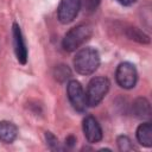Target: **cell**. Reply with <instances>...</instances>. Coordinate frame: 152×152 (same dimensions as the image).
Returning <instances> with one entry per match:
<instances>
[{"label": "cell", "instance_id": "cell-1", "mask_svg": "<svg viewBox=\"0 0 152 152\" xmlns=\"http://www.w3.org/2000/svg\"><path fill=\"white\" fill-rule=\"evenodd\" d=\"M100 65V55L93 48H84L80 50L74 58V66L81 75L93 74Z\"/></svg>", "mask_w": 152, "mask_h": 152}, {"label": "cell", "instance_id": "cell-2", "mask_svg": "<svg viewBox=\"0 0 152 152\" xmlns=\"http://www.w3.org/2000/svg\"><path fill=\"white\" fill-rule=\"evenodd\" d=\"M91 27L87 24H81L72 27L63 38L62 45L65 51L72 52L76 51L80 46H82L90 37H91Z\"/></svg>", "mask_w": 152, "mask_h": 152}, {"label": "cell", "instance_id": "cell-3", "mask_svg": "<svg viewBox=\"0 0 152 152\" xmlns=\"http://www.w3.org/2000/svg\"><path fill=\"white\" fill-rule=\"evenodd\" d=\"M109 81L106 77H94L90 80L86 91V101L88 107L97 106L109 90Z\"/></svg>", "mask_w": 152, "mask_h": 152}, {"label": "cell", "instance_id": "cell-4", "mask_svg": "<svg viewBox=\"0 0 152 152\" xmlns=\"http://www.w3.org/2000/svg\"><path fill=\"white\" fill-rule=\"evenodd\" d=\"M115 78L118 84L124 89H131L135 86L138 80V72L135 66L132 63L124 62L121 63L115 72Z\"/></svg>", "mask_w": 152, "mask_h": 152}, {"label": "cell", "instance_id": "cell-5", "mask_svg": "<svg viewBox=\"0 0 152 152\" xmlns=\"http://www.w3.org/2000/svg\"><path fill=\"white\" fill-rule=\"evenodd\" d=\"M68 97L72 107L77 112H84L87 109V101H86V93L81 86V83L76 80H71L66 87Z\"/></svg>", "mask_w": 152, "mask_h": 152}, {"label": "cell", "instance_id": "cell-6", "mask_svg": "<svg viewBox=\"0 0 152 152\" xmlns=\"http://www.w3.org/2000/svg\"><path fill=\"white\" fill-rule=\"evenodd\" d=\"M81 7V0H61L59 6L57 8L58 20L62 24L71 23L77 17Z\"/></svg>", "mask_w": 152, "mask_h": 152}, {"label": "cell", "instance_id": "cell-7", "mask_svg": "<svg viewBox=\"0 0 152 152\" xmlns=\"http://www.w3.org/2000/svg\"><path fill=\"white\" fill-rule=\"evenodd\" d=\"M83 133L89 142H99L102 139L101 126L97 120L91 115L86 116L83 120Z\"/></svg>", "mask_w": 152, "mask_h": 152}, {"label": "cell", "instance_id": "cell-8", "mask_svg": "<svg viewBox=\"0 0 152 152\" xmlns=\"http://www.w3.org/2000/svg\"><path fill=\"white\" fill-rule=\"evenodd\" d=\"M13 45L18 62L25 64L27 62V48L18 24H13Z\"/></svg>", "mask_w": 152, "mask_h": 152}, {"label": "cell", "instance_id": "cell-9", "mask_svg": "<svg viewBox=\"0 0 152 152\" xmlns=\"http://www.w3.org/2000/svg\"><path fill=\"white\" fill-rule=\"evenodd\" d=\"M18 135V128L13 122L10 121H0V140L11 144L15 140Z\"/></svg>", "mask_w": 152, "mask_h": 152}, {"label": "cell", "instance_id": "cell-10", "mask_svg": "<svg viewBox=\"0 0 152 152\" xmlns=\"http://www.w3.org/2000/svg\"><path fill=\"white\" fill-rule=\"evenodd\" d=\"M133 113L137 118L139 119H147L151 116V106L150 102L144 99V97H139L133 102L132 106Z\"/></svg>", "mask_w": 152, "mask_h": 152}, {"label": "cell", "instance_id": "cell-11", "mask_svg": "<svg viewBox=\"0 0 152 152\" xmlns=\"http://www.w3.org/2000/svg\"><path fill=\"white\" fill-rule=\"evenodd\" d=\"M137 139L142 146L150 147L152 145V126L150 122H144L138 127Z\"/></svg>", "mask_w": 152, "mask_h": 152}, {"label": "cell", "instance_id": "cell-12", "mask_svg": "<svg viewBox=\"0 0 152 152\" xmlns=\"http://www.w3.org/2000/svg\"><path fill=\"white\" fill-rule=\"evenodd\" d=\"M53 76H55V78H56L57 81L64 82V81H66V80L70 78L71 71H70V69H69L68 65L59 64V65H57V66L55 68V70H53Z\"/></svg>", "mask_w": 152, "mask_h": 152}, {"label": "cell", "instance_id": "cell-13", "mask_svg": "<svg viewBox=\"0 0 152 152\" xmlns=\"http://www.w3.org/2000/svg\"><path fill=\"white\" fill-rule=\"evenodd\" d=\"M127 36H128L131 39L137 40V42H139V43H148V42H150L148 36H146L142 31H140V30L137 28V27H131V28H128Z\"/></svg>", "mask_w": 152, "mask_h": 152}, {"label": "cell", "instance_id": "cell-14", "mask_svg": "<svg viewBox=\"0 0 152 152\" xmlns=\"http://www.w3.org/2000/svg\"><path fill=\"white\" fill-rule=\"evenodd\" d=\"M118 146H119V148L121 150V151H132L134 147H133V145H132V141H131V139L128 138V137H126V135H120L119 138H118Z\"/></svg>", "mask_w": 152, "mask_h": 152}, {"label": "cell", "instance_id": "cell-15", "mask_svg": "<svg viewBox=\"0 0 152 152\" xmlns=\"http://www.w3.org/2000/svg\"><path fill=\"white\" fill-rule=\"evenodd\" d=\"M45 138H46V142H48V145L50 146L51 150H59L58 140L51 132H46L45 133Z\"/></svg>", "mask_w": 152, "mask_h": 152}, {"label": "cell", "instance_id": "cell-16", "mask_svg": "<svg viewBox=\"0 0 152 152\" xmlns=\"http://www.w3.org/2000/svg\"><path fill=\"white\" fill-rule=\"evenodd\" d=\"M100 1L101 0H81V4L88 12H93L97 8V6L100 5Z\"/></svg>", "mask_w": 152, "mask_h": 152}, {"label": "cell", "instance_id": "cell-17", "mask_svg": "<svg viewBox=\"0 0 152 152\" xmlns=\"http://www.w3.org/2000/svg\"><path fill=\"white\" fill-rule=\"evenodd\" d=\"M75 142H76V138L74 137V135H69L66 139H65V146H68V147H74V145H75Z\"/></svg>", "mask_w": 152, "mask_h": 152}, {"label": "cell", "instance_id": "cell-18", "mask_svg": "<svg viewBox=\"0 0 152 152\" xmlns=\"http://www.w3.org/2000/svg\"><path fill=\"white\" fill-rule=\"evenodd\" d=\"M119 4H121V5H124V6H131V5H133L137 0H116Z\"/></svg>", "mask_w": 152, "mask_h": 152}]
</instances>
